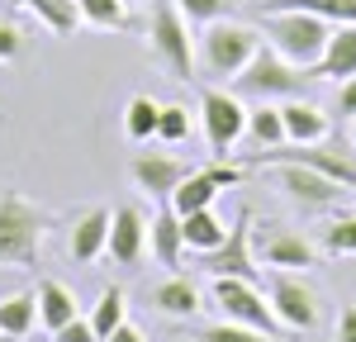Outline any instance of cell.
<instances>
[{
  "label": "cell",
  "mask_w": 356,
  "mask_h": 342,
  "mask_svg": "<svg viewBox=\"0 0 356 342\" xmlns=\"http://www.w3.org/2000/svg\"><path fill=\"white\" fill-rule=\"evenodd\" d=\"M53 228V214L19 190H0V266H38V247Z\"/></svg>",
  "instance_id": "1"
},
{
  "label": "cell",
  "mask_w": 356,
  "mask_h": 342,
  "mask_svg": "<svg viewBox=\"0 0 356 342\" xmlns=\"http://www.w3.org/2000/svg\"><path fill=\"white\" fill-rule=\"evenodd\" d=\"M257 48H261V28L243 24V19H214V24H200L195 62H200L204 81H233L257 57Z\"/></svg>",
  "instance_id": "2"
},
{
  "label": "cell",
  "mask_w": 356,
  "mask_h": 342,
  "mask_svg": "<svg viewBox=\"0 0 356 342\" xmlns=\"http://www.w3.org/2000/svg\"><path fill=\"white\" fill-rule=\"evenodd\" d=\"M328 33H332V24L318 19V15H304V10H261V38L285 62L304 67L309 76H314L318 57L328 48Z\"/></svg>",
  "instance_id": "3"
},
{
  "label": "cell",
  "mask_w": 356,
  "mask_h": 342,
  "mask_svg": "<svg viewBox=\"0 0 356 342\" xmlns=\"http://www.w3.org/2000/svg\"><path fill=\"white\" fill-rule=\"evenodd\" d=\"M309 81H314V76H309L304 67L285 62L271 43H261L257 57L233 76V90H238L243 100H257V105H261V100H271V105H275V100H295V95H304V86H309Z\"/></svg>",
  "instance_id": "4"
},
{
  "label": "cell",
  "mask_w": 356,
  "mask_h": 342,
  "mask_svg": "<svg viewBox=\"0 0 356 342\" xmlns=\"http://www.w3.org/2000/svg\"><path fill=\"white\" fill-rule=\"evenodd\" d=\"M147 48H152V62L162 67L171 81H191V76H195V38H191V19L181 15V5H176V0H157V5H152Z\"/></svg>",
  "instance_id": "5"
},
{
  "label": "cell",
  "mask_w": 356,
  "mask_h": 342,
  "mask_svg": "<svg viewBox=\"0 0 356 342\" xmlns=\"http://www.w3.org/2000/svg\"><path fill=\"white\" fill-rule=\"evenodd\" d=\"M252 167H280V162H295V167L323 171L332 181H342L347 190H356V157L342 152V147H328V142H275V147H261V152H247Z\"/></svg>",
  "instance_id": "6"
},
{
  "label": "cell",
  "mask_w": 356,
  "mask_h": 342,
  "mask_svg": "<svg viewBox=\"0 0 356 342\" xmlns=\"http://www.w3.org/2000/svg\"><path fill=\"white\" fill-rule=\"evenodd\" d=\"M200 124H204V138H209V152L228 162L233 147L243 142L247 133V105L238 90H219V86H204L200 90Z\"/></svg>",
  "instance_id": "7"
},
{
  "label": "cell",
  "mask_w": 356,
  "mask_h": 342,
  "mask_svg": "<svg viewBox=\"0 0 356 342\" xmlns=\"http://www.w3.org/2000/svg\"><path fill=\"white\" fill-rule=\"evenodd\" d=\"M209 300L223 309L228 323H247V328H261V333H275V338H285V328H280V318H275L271 300L257 290V281H238V276H214V290H209Z\"/></svg>",
  "instance_id": "8"
},
{
  "label": "cell",
  "mask_w": 356,
  "mask_h": 342,
  "mask_svg": "<svg viewBox=\"0 0 356 342\" xmlns=\"http://www.w3.org/2000/svg\"><path fill=\"white\" fill-rule=\"evenodd\" d=\"M195 266L204 276H238V281H257V252H252V209H238V219L228 228L219 247L195 252Z\"/></svg>",
  "instance_id": "9"
},
{
  "label": "cell",
  "mask_w": 356,
  "mask_h": 342,
  "mask_svg": "<svg viewBox=\"0 0 356 342\" xmlns=\"http://www.w3.org/2000/svg\"><path fill=\"white\" fill-rule=\"evenodd\" d=\"M271 176H275V186H280V195L290 200V204H300V209H332V204H342L347 195H356V190H347L342 181H332V176H323V171L295 167V162L271 167Z\"/></svg>",
  "instance_id": "10"
},
{
  "label": "cell",
  "mask_w": 356,
  "mask_h": 342,
  "mask_svg": "<svg viewBox=\"0 0 356 342\" xmlns=\"http://www.w3.org/2000/svg\"><path fill=\"white\" fill-rule=\"evenodd\" d=\"M271 309L285 333H314L318 328V295L295 271H280L271 281Z\"/></svg>",
  "instance_id": "11"
},
{
  "label": "cell",
  "mask_w": 356,
  "mask_h": 342,
  "mask_svg": "<svg viewBox=\"0 0 356 342\" xmlns=\"http://www.w3.org/2000/svg\"><path fill=\"white\" fill-rule=\"evenodd\" d=\"M243 181V171L238 167H228V162H219L214 157V167H200V171H191L176 190H171V209L176 214H191V209H214V200H219V190H228V186H238Z\"/></svg>",
  "instance_id": "12"
},
{
  "label": "cell",
  "mask_w": 356,
  "mask_h": 342,
  "mask_svg": "<svg viewBox=\"0 0 356 342\" xmlns=\"http://www.w3.org/2000/svg\"><path fill=\"white\" fill-rule=\"evenodd\" d=\"M191 162H181V157H166V152H138L134 162H129V176H134V186L143 195H152L157 204L171 200V190L191 176Z\"/></svg>",
  "instance_id": "13"
},
{
  "label": "cell",
  "mask_w": 356,
  "mask_h": 342,
  "mask_svg": "<svg viewBox=\"0 0 356 342\" xmlns=\"http://www.w3.org/2000/svg\"><path fill=\"white\" fill-rule=\"evenodd\" d=\"M105 256L114 266H138L147 256V214L138 204H119L110 214V243H105Z\"/></svg>",
  "instance_id": "14"
},
{
  "label": "cell",
  "mask_w": 356,
  "mask_h": 342,
  "mask_svg": "<svg viewBox=\"0 0 356 342\" xmlns=\"http://www.w3.org/2000/svg\"><path fill=\"white\" fill-rule=\"evenodd\" d=\"M257 256L266 266H275V271H309V266H318V247L304 233H290V228H266L261 243H257Z\"/></svg>",
  "instance_id": "15"
},
{
  "label": "cell",
  "mask_w": 356,
  "mask_h": 342,
  "mask_svg": "<svg viewBox=\"0 0 356 342\" xmlns=\"http://www.w3.org/2000/svg\"><path fill=\"white\" fill-rule=\"evenodd\" d=\"M280 119H285V142H323L332 129V119L323 105H314V100H280Z\"/></svg>",
  "instance_id": "16"
},
{
  "label": "cell",
  "mask_w": 356,
  "mask_h": 342,
  "mask_svg": "<svg viewBox=\"0 0 356 342\" xmlns=\"http://www.w3.org/2000/svg\"><path fill=\"white\" fill-rule=\"evenodd\" d=\"M105 243H110V209H86L81 219L72 224V233H67V252H72V261H81V266H90L95 256H105Z\"/></svg>",
  "instance_id": "17"
},
{
  "label": "cell",
  "mask_w": 356,
  "mask_h": 342,
  "mask_svg": "<svg viewBox=\"0 0 356 342\" xmlns=\"http://www.w3.org/2000/svg\"><path fill=\"white\" fill-rule=\"evenodd\" d=\"M147 304H152L157 314H166V318H191V314L204 309V300H200V285H195L191 276H176V271L147 290Z\"/></svg>",
  "instance_id": "18"
},
{
  "label": "cell",
  "mask_w": 356,
  "mask_h": 342,
  "mask_svg": "<svg viewBox=\"0 0 356 342\" xmlns=\"http://www.w3.org/2000/svg\"><path fill=\"white\" fill-rule=\"evenodd\" d=\"M147 247H152V256L162 261L166 271L181 266V256H186V233H181V214H176L171 204H162V209L147 219Z\"/></svg>",
  "instance_id": "19"
},
{
  "label": "cell",
  "mask_w": 356,
  "mask_h": 342,
  "mask_svg": "<svg viewBox=\"0 0 356 342\" xmlns=\"http://www.w3.org/2000/svg\"><path fill=\"white\" fill-rule=\"evenodd\" d=\"M314 76L318 81H347V76H356V24H332L328 48L318 57Z\"/></svg>",
  "instance_id": "20"
},
{
  "label": "cell",
  "mask_w": 356,
  "mask_h": 342,
  "mask_svg": "<svg viewBox=\"0 0 356 342\" xmlns=\"http://www.w3.org/2000/svg\"><path fill=\"white\" fill-rule=\"evenodd\" d=\"M33 295H38V323H43L48 333H57L62 323L76 318V295H72L62 281H38Z\"/></svg>",
  "instance_id": "21"
},
{
  "label": "cell",
  "mask_w": 356,
  "mask_h": 342,
  "mask_svg": "<svg viewBox=\"0 0 356 342\" xmlns=\"http://www.w3.org/2000/svg\"><path fill=\"white\" fill-rule=\"evenodd\" d=\"M181 233H186V252H209V247H219L223 238H228V224H223L214 209H191V214H181Z\"/></svg>",
  "instance_id": "22"
},
{
  "label": "cell",
  "mask_w": 356,
  "mask_h": 342,
  "mask_svg": "<svg viewBox=\"0 0 356 342\" xmlns=\"http://www.w3.org/2000/svg\"><path fill=\"white\" fill-rule=\"evenodd\" d=\"M33 323H38V295L33 290H19V295L0 300V333L5 338H29Z\"/></svg>",
  "instance_id": "23"
},
{
  "label": "cell",
  "mask_w": 356,
  "mask_h": 342,
  "mask_svg": "<svg viewBox=\"0 0 356 342\" xmlns=\"http://www.w3.org/2000/svg\"><path fill=\"white\" fill-rule=\"evenodd\" d=\"M257 152L261 147H275V142H285V119H280V105L271 100H261L257 110H247V133H243Z\"/></svg>",
  "instance_id": "24"
},
{
  "label": "cell",
  "mask_w": 356,
  "mask_h": 342,
  "mask_svg": "<svg viewBox=\"0 0 356 342\" xmlns=\"http://www.w3.org/2000/svg\"><path fill=\"white\" fill-rule=\"evenodd\" d=\"M261 10H304L328 24H356V0H261Z\"/></svg>",
  "instance_id": "25"
},
{
  "label": "cell",
  "mask_w": 356,
  "mask_h": 342,
  "mask_svg": "<svg viewBox=\"0 0 356 342\" xmlns=\"http://www.w3.org/2000/svg\"><path fill=\"white\" fill-rule=\"evenodd\" d=\"M157 119H162V100H152V95H134V100L124 105V133H129L134 142L157 138Z\"/></svg>",
  "instance_id": "26"
},
{
  "label": "cell",
  "mask_w": 356,
  "mask_h": 342,
  "mask_svg": "<svg viewBox=\"0 0 356 342\" xmlns=\"http://www.w3.org/2000/svg\"><path fill=\"white\" fill-rule=\"evenodd\" d=\"M124 314H129V304H124V290L119 285H105L100 290V300H95V309H90V328H95V338L105 342L124 323Z\"/></svg>",
  "instance_id": "27"
},
{
  "label": "cell",
  "mask_w": 356,
  "mask_h": 342,
  "mask_svg": "<svg viewBox=\"0 0 356 342\" xmlns=\"http://www.w3.org/2000/svg\"><path fill=\"white\" fill-rule=\"evenodd\" d=\"M29 10L38 15V24L53 28L57 38L76 33V24H81V10H76V0H29Z\"/></svg>",
  "instance_id": "28"
},
{
  "label": "cell",
  "mask_w": 356,
  "mask_h": 342,
  "mask_svg": "<svg viewBox=\"0 0 356 342\" xmlns=\"http://www.w3.org/2000/svg\"><path fill=\"white\" fill-rule=\"evenodd\" d=\"M318 243L328 256H356V214H337L332 224H323Z\"/></svg>",
  "instance_id": "29"
},
{
  "label": "cell",
  "mask_w": 356,
  "mask_h": 342,
  "mask_svg": "<svg viewBox=\"0 0 356 342\" xmlns=\"http://www.w3.org/2000/svg\"><path fill=\"white\" fill-rule=\"evenodd\" d=\"M195 342H285L275 338V333H261V328H247V323H209V328H200Z\"/></svg>",
  "instance_id": "30"
},
{
  "label": "cell",
  "mask_w": 356,
  "mask_h": 342,
  "mask_svg": "<svg viewBox=\"0 0 356 342\" xmlns=\"http://www.w3.org/2000/svg\"><path fill=\"white\" fill-rule=\"evenodd\" d=\"M76 10H81L86 24H95V28H129L124 0H76Z\"/></svg>",
  "instance_id": "31"
},
{
  "label": "cell",
  "mask_w": 356,
  "mask_h": 342,
  "mask_svg": "<svg viewBox=\"0 0 356 342\" xmlns=\"http://www.w3.org/2000/svg\"><path fill=\"white\" fill-rule=\"evenodd\" d=\"M157 138H162V142H186V138H191V110H186V105H162Z\"/></svg>",
  "instance_id": "32"
},
{
  "label": "cell",
  "mask_w": 356,
  "mask_h": 342,
  "mask_svg": "<svg viewBox=\"0 0 356 342\" xmlns=\"http://www.w3.org/2000/svg\"><path fill=\"white\" fill-rule=\"evenodd\" d=\"M176 5L191 24H214V19H228V10H233V0H176Z\"/></svg>",
  "instance_id": "33"
},
{
  "label": "cell",
  "mask_w": 356,
  "mask_h": 342,
  "mask_svg": "<svg viewBox=\"0 0 356 342\" xmlns=\"http://www.w3.org/2000/svg\"><path fill=\"white\" fill-rule=\"evenodd\" d=\"M53 342H100V338H95V328H90V318H81V314H76L72 323H62V328L53 333Z\"/></svg>",
  "instance_id": "34"
},
{
  "label": "cell",
  "mask_w": 356,
  "mask_h": 342,
  "mask_svg": "<svg viewBox=\"0 0 356 342\" xmlns=\"http://www.w3.org/2000/svg\"><path fill=\"white\" fill-rule=\"evenodd\" d=\"M24 48V38H19V28L10 24V19H0V62H10V57H19Z\"/></svg>",
  "instance_id": "35"
},
{
  "label": "cell",
  "mask_w": 356,
  "mask_h": 342,
  "mask_svg": "<svg viewBox=\"0 0 356 342\" xmlns=\"http://www.w3.org/2000/svg\"><path fill=\"white\" fill-rule=\"evenodd\" d=\"M337 114L342 119H356V76L337 81Z\"/></svg>",
  "instance_id": "36"
},
{
  "label": "cell",
  "mask_w": 356,
  "mask_h": 342,
  "mask_svg": "<svg viewBox=\"0 0 356 342\" xmlns=\"http://www.w3.org/2000/svg\"><path fill=\"white\" fill-rule=\"evenodd\" d=\"M337 342H356V304H342L337 314Z\"/></svg>",
  "instance_id": "37"
},
{
  "label": "cell",
  "mask_w": 356,
  "mask_h": 342,
  "mask_svg": "<svg viewBox=\"0 0 356 342\" xmlns=\"http://www.w3.org/2000/svg\"><path fill=\"white\" fill-rule=\"evenodd\" d=\"M105 342H147V338H143V328H138V323H129V318H124V323H119Z\"/></svg>",
  "instance_id": "38"
},
{
  "label": "cell",
  "mask_w": 356,
  "mask_h": 342,
  "mask_svg": "<svg viewBox=\"0 0 356 342\" xmlns=\"http://www.w3.org/2000/svg\"><path fill=\"white\" fill-rule=\"evenodd\" d=\"M5 5H29V0H5Z\"/></svg>",
  "instance_id": "39"
},
{
  "label": "cell",
  "mask_w": 356,
  "mask_h": 342,
  "mask_svg": "<svg viewBox=\"0 0 356 342\" xmlns=\"http://www.w3.org/2000/svg\"><path fill=\"white\" fill-rule=\"evenodd\" d=\"M0 342H15V338H5V333H0Z\"/></svg>",
  "instance_id": "40"
}]
</instances>
